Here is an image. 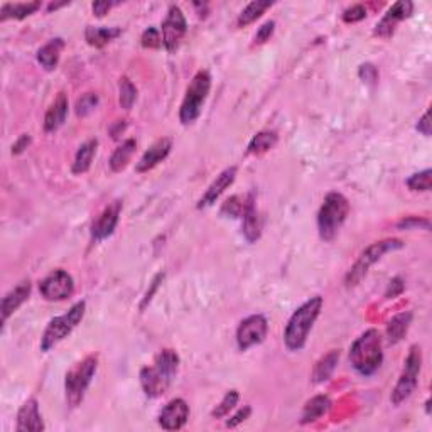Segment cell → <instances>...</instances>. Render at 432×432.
Masks as SVG:
<instances>
[{
  "label": "cell",
  "instance_id": "1",
  "mask_svg": "<svg viewBox=\"0 0 432 432\" xmlns=\"http://www.w3.org/2000/svg\"><path fill=\"white\" fill-rule=\"evenodd\" d=\"M322 304H325L322 297L314 296L309 301H306L303 306L297 307V311L290 316L284 331V343L290 351L303 350L312 326H314L316 319L322 309Z\"/></svg>",
  "mask_w": 432,
  "mask_h": 432
},
{
  "label": "cell",
  "instance_id": "2",
  "mask_svg": "<svg viewBox=\"0 0 432 432\" xmlns=\"http://www.w3.org/2000/svg\"><path fill=\"white\" fill-rule=\"evenodd\" d=\"M350 361L353 368L363 377L373 375L382 366V336L377 329H368L355 340L350 348Z\"/></svg>",
  "mask_w": 432,
  "mask_h": 432
},
{
  "label": "cell",
  "instance_id": "3",
  "mask_svg": "<svg viewBox=\"0 0 432 432\" xmlns=\"http://www.w3.org/2000/svg\"><path fill=\"white\" fill-rule=\"evenodd\" d=\"M350 213V203L341 192H328L318 213L319 237L325 242L335 240Z\"/></svg>",
  "mask_w": 432,
  "mask_h": 432
},
{
  "label": "cell",
  "instance_id": "4",
  "mask_svg": "<svg viewBox=\"0 0 432 432\" xmlns=\"http://www.w3.org/2000/svg\"><path fill=\"white\" fill-rule=\"evenodd\" d=\"M212 90V76L206 70H201L192 76V79L188 85L186 95H184L183 103L179 108V120L183 125H191L198 120L201 115L203 105Z\"/></svg>",
  "mask_w": 432,
  "mask_h": 432
},
{
  "label": "cell",
  "instance_id": "5",
  "mask_svg": "<svg viewBox=\"0 0 432 432\" xmlns=\"http://www.w3.org/2000/svg\"><path fill=\"white\" fill-rule=\"evenodd\" d=\"M98 368V358L95 355H90L85 360L76 363L75 366L66 373L64 380V392H66V402L70 407H78L85 398L86 390L92 383Z\"/></svg>",
  "mask_w": 432,
  "mask_h": 432
},
{
  "label": "cell",
  "instance_id": "6",
  "mask_svg": "<svg viewBox=\"0 0 432 432\" xmlns=\"http://www.w3.org/2000/svg\"><path fill=\"white\" fill-rule=\"evenodd\" d=\"M86 311V303L85 301H79L75 306H71V309L63 316H58V318L51 319L48 328H46L45 335L41 338V351L48 353L49 350H53L56 344H60L64 338L71 335L73 329L81 322V319L85 318Z\"/></svg>",
  "mask_w": 432,
  "mask_h": 432
},
{
  "label": "cell",
  "instance_id": "7",
  "mask_svg": "<svg viewBox=\"0 0 432 432\" xmlns=\"http://www.w3.org/2000/svg\"><path fill=\"white\" fill-rule=\"evenodd\" d=\"M420 368H422V350H420L419 344H412L407 358H405V365L404 370H402L401 379H398L397 385L392 390V404L401 405L407 398H410V395L416 392L417 383H419Z\"/></svg>",
  "mask_w": 432,
  "mask_h": 432
},
{
  "label": "cell",
  "instance_id": "8",
  "mask_svg": "<svg viewBox=\"0 0 432 432\" xmlns=\"http://www.w3.org/2000/svg\"><path fill=\"white\" fill-rule=\"evenodd\" d=\"M404 246V242L398 240V238H387V240H380L372 243L366 250H363L361 255L358 257V260L355 262L353 267L350 268V272L346 274V285H357L358 282L368 274L370 267L373 264L379 262L380 259L388 252H394V250H401Z\"/></svg>",
  "mask_w": 432,
  "mask_h": 432
},
{
  "label": "cell",
  "instance_id": "9",
  "mask_svg": "<svg viewBox=\"0 0 432 432\" xmlns=\"http://www.w3.org/2000/svg\"><path fill=\"white\" fill-rule=\"evenodd\" d=\"M39 292L45 297L46 301H64L68 297H71V294L75 292V281L66 270L63 268H56V270L51 272L49 275H46L45 279L39 284Z\"/></svg>",
  "mask_w": 432,
  "mask_h": 432
},
{
  "label": "cell",
  "instance_id": "10",
  "mask_svg": "<svg viewBox=\"0 0 432 432\" xmlns=\"http://www.w3.org/2000/svg\"><path fill=\"white\" fill-rule=\"evenodd\" d=\"M188 23L183 10L177 5H170L164 21H162V45L169 53H174L179 48L181 41L186 36Z\"/></svg>",
  "mask_w": 432,
  "mask_h": 432
},
{
  "label": "cell",
  "instance_id": "11",
  "mask_svg": "<svg viewBox=\"0 0 432 432\" xmlns=\"http://www.w3.org/2000/svg\"><path fill=\"white\" fill-rule=\"evenodd\" d=\"M268 331L267 319L262 314H252L240 322L237 329V344L242 351L257 346L265 340Z\"/></svg>",
  "mask_w": 432,
  "mask_h": 432
},
{
  "label": "cell",
  "instance_id": "12",
  "mask_svg": "<svg viewBox=\"0 0 432 432\" xmlns=\"http://www.w3.org/2000/svg\"><path fill=\"white\" fill-rule=\"evenodd\" d=\"M412 10L414 3L409 2V0L395 2L394 5L387 10V14L382 17V21L375 25V34L379 36V38H390L395 32V29H397V24L412 16Z\"/></svg>",
  "mask_w": 432,
  "mask_h": 432
},
{
  "label": "cell",
  "instance_id": "13",
  "mask_svg": "<svg viewBox=\"0 0 432 432\" xmlns=\"http://www.w3.org/2000/svg\"><path fill=\"white\" fill-rule=\"evenodd\" d=\"M190 419V405L183 398H173L159 414V426L166 431H179Z\"/></svg>",
  "mask_w": 432,
  "mask_h": 432
},
{
  "label": "cell",
  "instance_id": "14",
  "mask_svg": "<svg viewBox=\"0 0 432 432\" xmlns=\"http://www.w3.org/2000/svg\"><path fill=\"white\" fill-rule=\"evenodd\" d=\"M122 213V201H114L108 205L100 216L97 218L95 223L92 225V240L101 242L110 237L118 225V218Z\"/></svg>",
  "mask_w": 432,
  "mask_h": 432
},
{
  "label": "cell",
  "instance_id": "15",
  "mask_svg": "<svg viewBox=\"0 0 432 432\" xmlns=\"http://www.w3.org/2000/svg\"><path fill=\"white\" fill-rule=\"evenodd\" d=\"M17 432H41L46 429L36 398H27L17 412Z\"/></svg>",
  "mask_w": 432,
  "mask_h": 432
},
{
  "label": "cell",
  "instance_id": "16",
  "mask_svg": "<svg viewBox=\"0 0 432 432\" xmlns=\"http://www.w3.org/2000/svg\"><path fill=\"white\" fill-rule=\"evenodd\" d=\"M237 170L238 169L235 168V166L221 170V173L216 176V179L209 184V188L206 190L205 194H203V198L199 199L198 208L203 209V208H208V206L215 205L216 199L235 183V179H237Z\"/></svg>",
  "mask_w": 432,
  "mask_h": 432
},
{
  "label": "cell",
  "instance_id": "17",
  "mask_svg": "<svg viewBox=\"0 0 432 432\" xmlns=\"http://www.w3.org/2000/svg\"><path fill=\"white\" fill-rule=\"evenodd\" d=\"M242 233L246 242L253 243L260 238L262 233V223H260L259 209L255 205V196L249 194L245 198V208L242 213Z\"/></svg>",
  "mask_w": 432,
  "mask_h": 432
},
{
  "label": "cell",
  "instance_id": "18",
  "mask_svg": "<svg viewBox=\"0 0 432 432\" xmlns=\"http://www.w3.org/2000/svg\"><path fill=\"white\" fill-rule=\"evenodd\" d=\"M31 289H32L31 281L25 279V281L19 282L16 288L10 289L9 292L3 296L2 306H0V311H2V322H5L7 319H9L10 316H12L14 312L19 309L25 301L29 299V296H31Z\"/></svg>",
  "mask_w": 432,
  "mask_h": 432
},
{
  "label": "cell",
  "instance_id": "19",
  "mask_svg": "<svg viewBox=\"0 0 432 432\" xmlns=\"http://www.w3.org/2000/svg\"><path fill=\"white\" fill-rule=\"evenodd\" d=\"M170 149H173V142H170V139H168V137H162L157 142L152 144L151 147L144 152L140 161L137 162V173H147V170L154 169L159 162H162L168 157Z\"/></svg>",
  "mask_w": 432,
  "mask_h": 432
},
{
  "label": "cell",
  "instance_id": "20",
  "mask_svg": "<svg viewBox=\"0 0 432 432\" xmlns=\"http://www.w3.org/2000/svg\"><path fill=\"white\" fill-rule=\"evenodd\" d=\"M140 385H142V390L147 397L155 398L161 397L168 390L170 383L162 377V373L155 366H145V368L140 370Z\"/></svg>",
  "mask_w": 432,
  "mask_h": 432
},
{
  "label": "cell",
  "instance_id": "21",
  "mask_svg": "<svg viewBox=\"0 0 432 432\" xmlns=\"http://www.w3.org/2000/svg\"><path fill=\"white\" fill-rule=\"evenodd\" d=\"M68 110H70V103H68L66 93H58L56 100L51 103L45 115V130L46 132H56L64 122H66Z\"/></svg>",
  "mask_w": 432,
  "mask_h": 432
},
{
  "label": "cell",
  "instance_id": "22",
  "mask_svg": "<svg viewBox=\"0 0 432 432\" xmlns=\"http://www.w3.org/2000/svg\"><path fill=\"white\" fill-rule=\"evenodd\" d=\"M64 49V41L61 38L51 39L41 49L38 51V61L46 71H53L58 66L61 58V51Z\"/></svg>",
  "mask_w": 432,
  "mask_h": 432
},
{
  "label": "cell",
  "instance_id": "23",
  "mask_svg": "<svg viewBox=\"0 0 432 432\" xmlns=\"http://www.w3.org/2000/svg\"><path fill=\"white\" fill-rule=\"evenodd\" d=\"M329 409H331V398H329L328 395H316V397H312L311 401H307L306 405H304L301 422H314V420L321 419L325 414H328Z\"/></svg>",
  "mask_w": 432,
  "mask_h": 432
},
{
  "label": "cell",
  "instance_id": "24",
  "mask_svg": "<svg viewBox=\"0 0 432 432\" xmlns=\"http://www.w3.org/2000/svg\"><path fill=\"white\" fill-rule=\"evenodd\" d=\"M120 34V27H95V25H88L85 29L86 42L93 46V48H103V46H107L108 42H112Z\"/></svg>",
  "mask_w": 432,
  "mask_h": 432
},
{
  "label": "cell",
  "instance_id": "25",
  "mask_svg": "<svg viewBox=\"0 0 432 432\" xmlns=\"http://www.w3.org/2000/svg\"><path fill=\"white\" fill-rule=\"evenodd\" d=\"M338 361H340V351L338 350H331L328 355H325L321 360L316 363L314 370H312V382L325 383L326 380L331 379L338 366Z\"/></svg>",
  "mask_w": 432,
  "mask_h": 432
},
{
  "label": "cell",
  "instance_id": "26",
  "mask_svg": "<svg viewBox=\"0 0 432 432\" xmlns=\"http://www.w3.org/2000/svg\"><path fill=\"white\" fill-rule=\"evenodd\" d=\"M41 9V2H17V3H3L0 9V21L7 19H25L36 10Z\"/></svg>",
  "mask_w": 432,
  "mask_h": 432
},
{
  "label": "cell",
  "instance_id": "27",
  "mask_svg": "<svg viewBox=\"0 0 432 432\" xmlns=\"http://www.w3.org/2000/svg\"><path fill=\"white\" fill-rule=\"evenodd\" d=\"M410 322H412V312H401V314L394 316L387 326V338L390 344H397L402 341V338L407 335Z\"/></svg>",
  "mask_w": 432,
  "mask_h": 432
},
{
  "label": "cell",
  "instance_id": "28",
  "mask_svg": "<svg viewBox=\"0 0 432 432\" xmlns=\"http://www.w3.org/2000/svg\"><path fill=\"white\" fill-rule=\"evenodd\" d=\"M154 366L170 383L174 380V377H176L177 368H179V355H177L174 350H169V348L168 350H162L161 353L155 357Z\"/></svg>",
  "mask_w": 432,
  "mask_h": 432
},
{
  "label": "cell",
  "instance_id": "29",
  "mask_svg": "<svg viewBox=\"0 0 432 432\" xmlns=\"http://www.w3.org/2000/svg\"><path fill=\"white\" fill-rule=\"evenodd\" d=\"M97 147H98V140L92 139L86 140L85 144H81V147L78 149L75 155V162H73V173L75 174H83L86 173L90 168H92L93 157L97 154Z\"/></svg>",
  "mask_w": 432,
  "mask_h": 432
},
{
  "label": "cell",
  "instance_id": "30",
  "mask_svg": "<svg viewBox=\"0 0 432 432\" xmlns=\"http://www.w3.org/2000/svg\"><path fill=\"white\" fill-rule=\"evenodd\" d=\"M136 149H137L136 139H127L125 142H122L120 145H118V147L114 151V154H112L110 161H108L110 169L114 170V173H120V170L125 169L127 164L130 162V159H132Z\"/></svg>",
  "mask_w": 432,
  "mask_h": 432
},
{
  "label": "cell",
  "instance_id": "31",
  "mask_svg": "<svg viewBox=\"0 0 432 432\" xmlns=\"http://www.w3.org/2000/svg\"><path fill=\"white\" fill-rule=\"evenodd\" d=\"M277 140H279V137L274 130H262V132L255 134L253 139L250 140L249 149H246V154H252V155L264 154V152L274 149V145L277 144Z\"/></svg>",
  "mask_w": 432,
  "mask_h": 432
},
{
  "label": "cell",
  "instance_id": "32",
  "mask_svg": "<svg viewBox=\"0 0 432 432\" xmlns=\"http://www.w3.org/2000/svg\"><path fill=\"white\" fill-rule=\"evenodd\" d=\"M272 2L268 0H255V2H250L245 9L242 10L240 16H238V27H245V25L255 23L260 16L265 12L267 9H270Z\"/></svg>",
  "mask_w": 432,
  "mask_h": 432
},
{
  "label": "cell",
  "instance_id": "33",
  "mask_svg": "<svg viewBox=\"0 0 432 432\" xmlns=\"http://www.w3.org/2000/svg\"><path fill=\"white\" fill-rule=\"evenodd\" d=\"M118 93H120V95H118L120 107L123 110H130L137 100V88L127 76L120 78V83H118Z\"/></svg>",
  "mask_w": 432,
  "mask_h": 432
},
{
  "label": "cell",
  "instance_id": "34",
  "mask_svg": "<svg viewBox=\"0 0 432 432\" xmlns=\"http://www.w3.org/2000/svg\"><path fill=\"white\" fill-rule=\"evenodd\" d=\"M238 401H240V394H238L237 390L227 392V394H225V397H223V401H221L220 404L216 405V409L213 410L212 416L215 417V419H221V417L228 416V414H230V410L238 404Z\"/></svg>",
  "mask_w": 432,
  "mask_h": 432
},
{
  "label": "cell",
  "instance_id": "35",
  "mask_svg": "<svg viewBox=\"0 0 432 432\" xmlns=\"http://www.w3.org/2000/svg\"><path fill=\"white\" fill-rule=\"evenodd\" d=\"M431 179L432 170L424 169L420 173L412 174L407 179V186L410 191H431Z\"/></svg>",
  "mask_w": 432,
  "mask_h": 432
},
{
  "label": "cell",
  "instance_id": "36",
  "mask_svg": "<svg viewBox=\"0 0 432 432\" xmlns=\"http://www.w3.org/2000/svg\"><path fill=\"white\" fill-rule=\"evenodd\" d=\"M243 208H245V199H242L240 196H231L221 206V215L228 218H240Z\"/></svg>",
  "mask_w": 432,
  "mask_h": 432
},
{
  "label": "cell",
  "instance_id": "37",
  "mask_svg": "<svg viewBox=\"0 0 432 432\" xmlns=\"http://www.w3.org/2000/svg\"><path fill=\"white\" fill-rule=\"evenodd\" d=\"M98 105V95L97 93H85L78 101H76V115L78 117H86L92 114Z\"/></svg>",
  "mask_w": 432,
  "mask_h": 432
},
{
  "label": "cell",
  "instance_id": "38",
  "mask_svg": "<svg viewBox=\"0 0 432 432\" xmlns=\"http://www.w3.org/2000/svg\"><path fill=\"white\" fill-rule=\"evenodd\" d=\"M144 48L147 49H159L162 46V36L161 32L155 27H149L142 32V38H140Z\"/></svg>",
  "mask_w": 432,
  "mask_h": 432
},
{
  "label": "cell",
  "instance_id": "39",
  "mask_svg": "<svg viewBox=\"0 0 432 432\" xmlns=\"http://www.w3.org/2000/svg\"><path fill=\"white\" fill-rule=\"evenodd\" d=\"M365 17H366V9L361 5V3L348 7V9L343 12V21L348 24L360 23V21L365 19Z\"/></svg>",
  "mask_w": 432,
  "mask_h": 432
},
{
  "label": "cell",
  "instance_id": "40",
  "mask_svg": "<svg viewBox=\"0 0 432 432\" xmlns=\"http://www.w3.org/2000/svg\"><path fill=\"white\" fill-rule=\"evenodd\" d=\"M358 75H360L363 83H366V85H375L379 81V70L372 63L361 64L360 70H358Z\"/></svg>",
  "mask_w": 432,
  "mask_h": 432
},
{
  "label": "cell",
  "instance_id": "41",
  "mask_svg": "<svg viewBox=\"0 0 432 432\" xmlns=\"http://www.w3.org/2000/svg\"><path fill=\"white\" fill-rule=\"evenodd\" d=\"M274 31H275L274 21H267V23L260 25L259 31H257V34H255V45H264V42H267L268 39L272 38V34H274Z\"/></svg>",
  "mask_w": 432,
  "mask_h": 432
},
{
  "label": "cell",
  "instance_id": "42",
  "mask_svg": "<svg viewBox=\"0 0 432 432\" xmlns=\"http://www.w3.org/2000/svg\"><path fill=\"white\" fill-rule=\"evenodd\" d=\"M250 414H252V407H249V405H245V407L238 410V412L235 414V416L231 417V419L227 420V427H237V426H240L242 422H245V420L249 419Z\"/></svg>",
  "mask_w": 432,
  "mask_h": 432
},
{
  "label": "cell",
  "instance_id": "43",
  "mask_svg": "<svg viewBox=\"0 0 432 432\" xmlns=\"http://www.w3.org/2000/svg\"><path fill=\"white\" fill-rule=\"evenodd\" d=\"M402 292H404V281H402L401 277H395L388 282L385 297H387V299H394V297H397L398 294H402Z\"/></svg>",
  "mask_w": 432,
  "mask_h": 432
},
{
  "label": "cell",
  "instance_id": "44",
  "mask_svg": "<svg viewBox=\"0 0 432 432\" xmlns=\"http://www.w3.org/2000/svg\"><path fill=\"white\" fill-rule=\"evenodd\" d=\"M416 227H424L426 230H429L431 223H429V220H420V218H417V216H409L398 223V228H405V230H409V228H416Z\"/></svg>",
  "mask_w": 432,
  "mask_h": 432
},
{
  "label": "cell",
  "instance_id": "45",
  "mask_svg": "<svg viewBox=\"0 0 432 432\" xmlns=\"http://www.w3.org/2000/svg\"><path fill=\"white\" fill-rule=\"evenodd\" d=\"M164 281V272H161V274H157L154 277V281H152V285H151V289L147 290V294H145V297H144V303H142V306H140V309H144L145 306H147L149 303H151L152 301V297H154V294H155V290L159 289V285H161V282Z\"/></svg>",
  "mask_w": 432,
  "mask_h": 432
},
{
  "label": "cell",
  "instance_id": "46",
  "mask_svg": "<svg viewBox=\"0 0 432 432\" xmlns=\"http://www.w3.org/2000/svg\"><path fill=\"white\" fill-rule=\"evenodd\" d=\"M114 7V2H107V0H98V2H93L92 9H93V14H95L97 17H103L105 14H108V10Z\"/></svg>",
  "mask_w": 432,
  "mask_h": 432
},
{
  "label": "cell",
  "instance_id": "47",
  "mask_svg": "<svg viewBox=\"0 0 432 432\" xmlns=\"http://www.w3.org/2000/svg\"><path fill=\"white\" fill-rule=\"evenodd\" d=\"M29 144H31V136H29V134H24V136H21L19 139L16 140V144L12 145V154H23L25 149L29 147Z\"/></svg>",
  "mask_w": 432,
  "mask_h": 432
},
{
  "label": "cell",
  "instance_id": "48",
  "mask_svg": "<svg viewBox=\"0 0 432 432\" xmlns=\"http://www.w3.org/2000/svg\"><path fill=\"white\" fill-rule=\"evenodd\" d=\"M417 130H419L422 136H426V137L431 136V112L429 110L422 115V118H420L419 123H417Z\"/></svg>",
  "mask_w": 432,
  "mask_h": 432
},
{
  "label": "cell",
  "instance_id": "49",
  "mask_svg": "<svg viewBox=\"0 0 432 432\" xmlns=\"http://www.w3.org/2000/svg\"><path fill=\"white\" fill-rule=\"evenodd\" d=\"M63 5H66V3H49L48 10H56V9H60V7H63Z\"/></svg>",
  "mask_w": 432,
  "mask_h": 432
}]
</instances>
